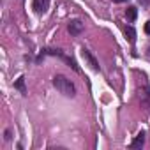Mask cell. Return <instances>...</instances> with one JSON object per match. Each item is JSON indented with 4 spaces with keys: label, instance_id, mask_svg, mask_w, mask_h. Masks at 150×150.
<instances>
[{
    "label": "cell",
    "instance_id": "1",
    "mask_svg": "<svg viewBox=\"0 0 150 150\" xmlns=\"http://www.w3.org/2000/svg\"><path fill=\"white\" fill-rule=\"evenodd\" d=\"M53 87L60 94H64L65 97H74L76 96V87H74V83L67 76H64V74H55L53 76Z\"/></svg>",
    "mask_w": 150,
    "mask_h": 150
},
{
    "label": "cell",
    "instance_id": "2",
    "mask_svg": "<svg viewBox=\"0 0 150 150\" xmlns=\"http://www.w3.org/2000/svg\"><path fill=\"white\" fill-rule=\"evenodd\" d=\"M42 55H50V57H58V58H62L65 64H69V67H72L76 72H81L80 71V67H78V64L74 62L71 57H65L64 53H62V50H53V48H46V50H42Z\"/></svg>",
    "mask_w": 150,
    "mask_h": 150
},
{
    "label": "cell",
    "instance_id": "3",
    "mask_svg": "<svg viewBox=\"0 0 150 150\" xmlns=\"http://www.w3.org/2000/svg\"><path fill=\"white\" fill-rule=\"evenodd\" d=\"M67 30H69L71 35H81L83 30H85V25H83V21H80V20H71V21L67 23Z\"/></svg>",
    "mask_w": 150,
    "mask_h": 150
},
{
    "label": "cell",
    "instance_id": "4",
    "mask_svg": "<svg viewBox=\"0 0 150 150\" xmlns=\"http://www.w3.org/2000/svg\"><path fill=\"white\" fill-rule=\"evenodd\" d=\"M81 57L85 58V62L90 65V69H92V71H96V72H99V71H101V67H99V62L96 60V57H94V55H92V53H90L87 48H83V50H81Z\"/></svg>",
    "mask_w": 150,
    "mask_h": 150
},
{
    "label": "cell",
    "instance_id": "5",
    "mask_svg": "<svg viewBox=\"0 0 150 150\" xmlns=\"http://www.w3.org/2000/svg\"><path fill=\"white\" fill-rule=\"evenodd\" d=\"M34 11L37 14H44L48 9H50V0H34V4H32Z\"/></svg>",
    "mask_w": 150,
    "mask_h": 150
},
{
    "label": "cell",
    "instance_id": "6",
    "mask_svg": "<svg viewBox=\"0 0 150 150\" xmlns=\"http://www.w3.org/2000/svg\"><path fill=\"white\" fill-rule=\"evenodd\" d=\"M145 145V132L141 131V132H138L136 136H134V139L131 141V148H141Z\"/></svg>",
    "mask_w": 150,
    "mask_h": 150
},
{
    "label": "cell",
    "instance_id": "7",
    "mask_svg": "<svg viewBox=\"0 0 150 150\" xmlns=\"http://www.w3.org/2000/svg\"><path fill=\"white\" fill-rule=\"evenodd\" d=\"M124 34H125V39H127L131 44H134V42H136V30H134L131 25L124 28Z\"/></svg>",
    "mask_w": 150,
    "mask_h": 150
},
{
    "label": "cell",
    "instance_id": "8",
    "mask_svg": "<svg viewBox=\"0 0 150 150\" xmlns=\"http://www.w3.org/2000/svg\"><path fill=\"white\" fill-rule=\"evenodd\" d=\"M136 16H138V9H136L134 6H131V7H127V9H125V18H127L129 21H134V20H136Z\"/></svg>",
    "mask_w": 150,
    "mask_h": 150
},
{
    "label": "cell",
    "instance_id": "9",
    "mask_svg": "<svg viewBox=\"0 0 150 150\" xmlns=\"http://www.w3.org/2000/svg\"><path fill=\"white\" fill-rule=\"evenodd\" d=\"M14 88H18V90H20L23 96L27 94V88H25V78H23V76H20V78L16 80V83H14Z\"/></svg>",
    "mask_w": 150,
    "mask_h": 150
},
{
    "label": "cell",
    "instance_id": "10",
    "mask_svg": "<svg viewBox=\"0 0 150 150\" xmlns=\"http://www.w3.org/2000/svg\"><path fill=\"white\" fill-rule=\"evenodd\" d=\"M11 134H13V131H11V129H6V132H4V138H6V139H7V141H9V139H11V138H13V136H11Z\"/></svg>",
    "mask_w": 150,
    "mask_h": 150
},
{
    "label": "cell",
    "instance_id": "11",
    "mask_svg": "<svg viewBox=\"0 0 150 150\" xmlns=\"http://www.w3.org/2000/svg\"><path fill=\"white\" fill-rule=\"evenodd\" d=\"M138 2L141 4V7H148L150 6V0H138Z\"/></svg>",
    "mask_w": 150,
    "mask_h": 150
},
{
    "label": "cell",
    "instance_id": "12",
    "mask_svg": "<svg viewBox=\"0 0 150 150\" xmlns=\"http://www.w3.org/2000/svg\"><path fill=\"white\" fill-rule=\"evenodd\" d=\"M145 32L150 35V21H146V23H145Z\"/></svg>",
    "mask_w": 150,
    "mask_h": 150
},
{
    "label": "cell",
    "instance_id": "13",
    "mask_svg": "<svg viewBox=\"0 0 150 150\" xmlns=\"http://www.w3.org/2000/svg\"><path fill=\"white\" fill-rule=\"evenodd\" d=\"M113 2H118L120 4V2H127V0H113Z\"/></svg>",
    "mask_w": 150,
    "mask_h": 150
},
{
    "label": "cell",
    "instance_id": "14",
    "mask_svg": "<svg viewBox=\"0 0 150 150\" xmlns=\"http://www.w3.org/2000/svg\"><path fill=\"white\" fill-rule=\"evenodd\" d=\"M148 55H150V48H148Z\"/></svg>",
    "mask_w": 150,
    "mask_h": 150
}]
</instances>
